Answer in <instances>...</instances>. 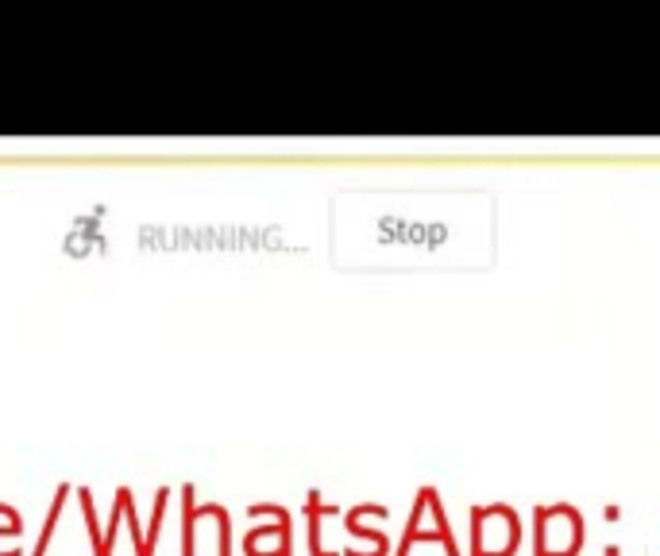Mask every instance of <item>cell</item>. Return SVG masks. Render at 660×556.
<instances>
[{"label": "cell", "mask_w": 660, "mask_h": 556, "mask_svg": "<svg viewBox=\"0 0 660 556\" xmlns=\"http://www.w3.org/2000/svg\"><path fill=\"white\" fill-rule=\"evenodd\" d=\"M321 514H336V507H321V495H310V507H305V518H310V548L313 556H340V553H325L321 545Z\"/></svg>", "instance_id": "cell-1"}, {"label": "cell", "mask_w": 660, "mask_h": 556, "mask_svg": "<svg viewBox=\"0 0 660 556\" xmlns=\"http://www.w3.org/2000/svg\"><path fill=\"white\" fill-rule=\"evenodd\" d=\"M66 495H70V487H58V495H55V502H50V514H47V525H43V533H39V541H35V556H43L47 553V545H50V537H55V525H58V514H62V502H66Z\"/></svg>", "instance_id": "cell-2"}, {"label": "cell", "mask_w": 660, "mask_h": 556, "mask_svg": "<svg viewBox=\"0 0 660 556\" xmlns=\"http://www.w3.org/2000/svg\"><path fill=\"white\" fill-rule=\"evenodd\" d=\"M414 541H444V548H449V556H460L456 541H452V530H437V533H421V530H414V533H406V537H402V545H398V553H394V556H409V545H414Z\"/></svg>", "instance_id": "cell-3"}, {"label": "cell", "mask_w": 660, "mask_h": 556, "mask_svg": "<svg viewBox=\"0 0 660 556\" xmlns=\"http://www.w3.org/2000/svg\"><path fill=\"white\" fill-rule=\"evenodd\" d=\"M182 495H186V518H182V522H186V525H182V556H194V522H189V507H194V487L186 483V491H182Z\"/></svg>", "instance_id": "cell-4"}]
</instances>
